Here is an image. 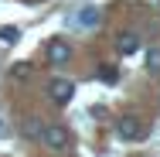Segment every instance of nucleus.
<instances>
[{
	"mask_svg": "<svg viewBox=\"0 0 160 157\" xmlns=\"http://www.w3.org/2000/svg\"><path fill=\"white\" fill-rule=\"evenodd\" d=\"M116 137H119V140H129V144H136V140L147 137V123H143L140 116H123V120L116 123Z\"/></svg>",
	"mask_w": 160,
	"mask_h": 157,
	"instance_id": "1",
	"label": "nucleus"
},
{
	"mask_svg": "<svg viewBox=\"0 0 160 157\" xmlns=\"http://www.w3.org/2000/svg\"><path fill=\"white\" fill-rule=\"evenodd\" d=\"M41 144H44L48 150H65V147H68V126H62V123L41 126Z\"/></svg>",
	"mask_w": 160,
	"mask_h": 157,
	"instance_id": "2",
	"label": "nucleus"
},
{
	"mask_svg": "<svg viewBox=\"0 0 160 157\" xmlns=\"http://www.w3.org/2000/svg\"><path fill=\"white\" fill-rule=\"evenodd\" d=\"M44 55H48V62H55V65H65L68 58H72V44H68V41H62V38H55V41H48Z\"/></svg>",
	"mask_w": 160,
	"mask_h": 157,
	"instance_id": "3",
	"label": "nucleus"
},
{
	"mask_svg": "<svg viewBox=\"0 0 160 157\" xmlns=\"http://www.w3.org/2000/svg\"><path fill=\"white\" fill-rule=\"evenodd\" d=\"M48 96H51V99H55L58 106H65V102H68V99L75 96V86H72L68 79H55V82L48 86Z\"/></svg>",
	"mask_w": 160,
	"mask_h": 157,
	"instance_id": "4",
	"label": "nucleus"
},
{
	"mask_svg": "<svg viewBox=\"0 0 160 157\" xmlns=\"http://www.w3.org/2000/svg\"><path fill=\"white\" fill-rule=\"evenodd\" d=\"M116 51H119V55H136V51H140V38L133 31H119L116 34Z\"/></svg>",
	"mask_w": 160,
	"mask_h": 157,
	"instance_id": "5",
	"label": "nucleus"
},
{
	"mask_svg": "<svg viewBox=\"0 0 160 157\" xmlns=\"http://www.w3.org/2000/svg\"><path fill=\"white\" fill-rule=\"evenodd\" d=\"M96 24H99V10L96 7H82V10L75 14V28H85V31H89V28H96Z\"/></svg>",
	"mask_w": 160,
	"mask_h": 157,
	"instance_id": "6",
	"label": "nucleus"
},
{
	"mask_svg": "<svg viewBox=\"0 0 160 157\" xmlns=\"http://www.w3.org/2000/svg\"><path fill=\"white\" fill-rule=\"evenodd\" d=\"M147 72L150 75H160V44H150V51H147Z\"/></svg>",
	"mask_w": 160,
	"mask_h": 157,
	"instance_id": "7",
	"label": "nucleus"
},
{
	"mask_svg": "<svg viewBox=\"0 0 160 157\" xmlns=\"http://www.w3.org/2000/svg\"><path fill=\"white\" fill-rule=\"evenodd\" d=\"M99 79H102L106 86H116V79H119V75H116V68H112V65H102V68H99Z\"/></svg>",
	"mask_w": 160,
	"mask_h": 157,
	"instance_id": "8",
	"label": "nucleus"
},
{
	"mask_svg": "<svg viewBox=\"0 0 160 157\" xmlns=\"http://www.w3.org/2000/svg\"><path fill=\"white\" fill-rule=\"evenodd\" d=\"M10 75H14L17 82H24V79L31 75V65H28V62H17V65H14V68H10Z\"/></svg>",
	"mask_w": 160,
	"mask_h": 157,
	"instance_id": "9",
	"label": "nucleus"
},
{
	"mask_svg": "<svg viewBox=\"0 0 160 157\" xmlns=\"http://www.w3.org/2000/svg\"><path fill=\"white\" fill-rule=\"evenodd\" d=\"M17 38H21V31H17V28H10V24H7V28H0V41H7V44H14Z\"/></svg>",
	"mask_w": 160,
	"mask_h": 157,
	"instance_id": "10",
	"label": "nucleus"
},
{
	"mask_svg": "<svg viewBox=\"0 0 160 157\" xmlns=\"http://www.w3.org/2000/svg\"><path fill=\"white\" fill-rule=\"evenodd\" d=\"M28 137H41V130H38V123H34V120L28 123Z\"/></svg>",
	"mask_w": 160,
	"mask_h": 157,
	"instance_id": "11",
	"label": "nucleus"
},
{
	"mask_svg": "<svg viewBox=\"0 0 160 157\" xmlns=\"http://www.w3.org/2000/svg\"><path fill=\"white\" fill-rule=\"evenodd\" d=\"M3 130H7V123H3V113H0V137H3Z\"/></svg>",
	"mask_w": 160,
	"mask_h": 157,
	"instance_id": "12",
	"label": "nucleus"
}]
</instances>
